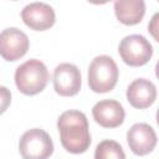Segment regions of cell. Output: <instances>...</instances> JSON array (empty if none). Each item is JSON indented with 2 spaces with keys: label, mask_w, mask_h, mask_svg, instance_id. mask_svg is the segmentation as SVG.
<instances>
[{
  "label": "cell",
  "mask_w": 159,
  "mask_h": 159,
  "mask_svg": "<svg viewBox=\"0 0 159 159\" xmlns=\"http://www.w3.org/2000/svg\"><path fill=\"white\" fill-rule=\"evenodd\" d=\"M24 24L35 31H45L55 25V10L46 2H31L21 10Z\"/></svg>",
  "instance_id": "ba28073f"
},
{
  "label": "cell",
  "mask_w": 159,
  "mask_h": 159,
  "mask_svg": "<svg viewBox=\"0 0 159 159\" xmlns=\"http://www.w3.org/2000/svg\"><path fill=\"white\" fill-rule=\"evenodd\" d=\"M50 75L43 62L36 58L27 60L15 71V84L26 96H35L45 89Z\"/></svg>",
  "instance_id": "7a4b0ae2"
},
{
  "label": "cell",
  "mask_w": 159,
  "mask_h": 159,
  "mask_svg": "<svg viewBox=\"0 0 159 159\" xmlns=\"http://www.w3.org/2000/svg\"><path fill=\"white\" fill-rule=\"evenodd\" d=\"M11 103V92L7 87L0 86V116L10 107Z\"/></svg>",
  "instance_id": "5bb4252c"
},
{
  "label": "cell",
  "mask_w": 159,
  "mask_h": 159,
  "mask_svg": "<svg viewBox=\"0 0 159 159\" xmlns=\"http://www.w3.org/2000/svg\"><path fill=\"white\" fill-rule=\"evenodd\" d=\"M62 147L72 154H82L91 145L87 117L80 111H66L57 119Z\"/></svg>",
  "instance_id": "6da1fadb"
},
{
  "label": "cell",
  "mask_w": 159,
  "mask_h": 159,
  "mask_svg": "<svg viewBox=\"0 0 159 159\" xmlns=\"http://www.w3.org/2000/svg\"><path fill=\"white\" fill-rule=\"evenodd\" d=\"M125 96L132 107L145 109L155 102L157 87L152 81L147 78H137L128 86Z\"/></svg>",
  "instance_id": "8fae6325"
},
{
  "label": "cell",
  "mask_w": 159,
  "mask_h": 159,
  "mask_svg": "<svg viewBox=\"0 0 159 159\" xmlns=\"http://www.w3.org/2000/svg\"><path fill=\"white\" fill-rule=\"evenodd\" d=\"M92 116L96 123L103 128H117L124 122L125 111L116 99H103L92 108Z\"/></svg>",
  "instance_id": "30bf717a"
},
{
  "label": "cell",
  "mask_w": 159,
  "mask_h": 159,
  "mask_svg": "<svg viewBox=\"0 0 159 159\" xmlns=\"http://www.w3.org/2000/svg\"><path fill=\"white\" fill-rule=\"evenodd\" d=\"M114 14L123 25H137L144 17L145 2L143 0H118L114 2Z\"/></svg>",
  "instance_id": "7c38bea8"
},
{
  "label": "cell",
  "mask_w": 159,
  "mask_h": 159,
  "mask_svg": "<svg viewBox=\"0 0 159 159\" xmlns=\"http://www.w3.org/2000/svg\"><path fill=\"white\" fill-rule=\"evenodd\" d=\"M157 19H158V14H155L154 16H153V19H152V21H150V24L148 25V29H149V31L152 32V35H153V37L158 41V35L155 34V31L158 30V26H157Z\"/></svg>",
  "instance_id": "9a60e30c"
},
{
  "label": "cell",
  "mask_w": 159,
  "mask_h": 159,
  "mask_svg": "<svg viewBox=\"0 0 159 159\" xmlns=\"http://www.w3.org/2000/svg\"><path fill=\"white\" fill-rule=\"evenodd\" d=\"M118 66L111 56L101 55L92 60L88 67V86L96 93L112 91L118 81Z\"/></svg>",
  "instance_id": "3957f363"
},
{
  "label": "cell",
  "mask_w": 159,
  "mask_h": 159,
  "mask_svg": "<svg viewBox=\"0 0 159 159\" xmlns=\"http://www.w3.org/2000/svg\"><path fill=\"white\" fill-rule=\"evenodd\" d=\"M118 52L125 65L130 67H140L147 65L152 58L153 46L143 35L133 34L120 40Z\"/></svg>",
  "instance_id": "5b68a950"
},
{
  "label": "cell",
  "mask_w": 159,
  "mask_h": 159,
  "mask_svg": "<svg viewBox=\"0 0 159 159\" xmlns=\"http://www.w3.org/2000/svg\"><path fill=\"white\" fill-rule=\"evenodd\" d=\"M55 92L62 97L76 96L82 86L81 71L73 63H60L53 71Z\"/></svg>",
  "instance_id": "52a82bcc"
},
{
  "label": "cell",
  "mask_w": 159,
  "mask_h": 159,
  "mask_svg": "<svg viewBox=\"0 0 159 159\" xmlns=\"http://www.w3.org/2000/svg\"><path fill=\"white\" fill-rule=\"evenodd\" d=\"M94 159H125V153L118 142L106 139L96 147Z\"/></svg>",
  "instance_id": "4fadbf2b"
},
{
  "label": "cell",
  "mask_w": 159,
  "mask_h": 159,
  "mask_svg": "<svg viewBox=\"0 0 159 159\" xmlns=\"http://www.w3.org/2000/svg\"><path fill=\"white\" fill-rule=\"evenodd\" d=\"M29 46L27 35L16 27H7L0 32V56L5 61L20 60L26 55Z\"/></svg>",
  "instance_id": "8992f818"
},
{
  "label": "cell",
  "mask_w": 159,
  "mask_h": 159,
  "mask_svg": "<svg viewBox=\"0 0 159 159\" xmlns=\"http://www.w3.org/2000/svg\"><path fill=\"white\" fill-rule=\"evenodd\" d=\"M129 149L139 157L147 155L157 145V134L152 125L147 123H135L127 132Z\"/></svg>",
  "instance_id": "9c48e42d"
},
{
  "label": "cell",
  "mask_w": 159,
  "mask_h": 159,
  "mask_svg": "<svg viewBox=\"0 0 159 159\" xmlns=\"http://www.w3.org/2000/svg\"><path fill=\"white\" fill-rule=\"evenodd\" d=\"M19 152L22 159H48L53 153V143L47 132L32 128L21 135Z\"/></svg>",
  "instance_id": "277c9868"
}]
</instances>
